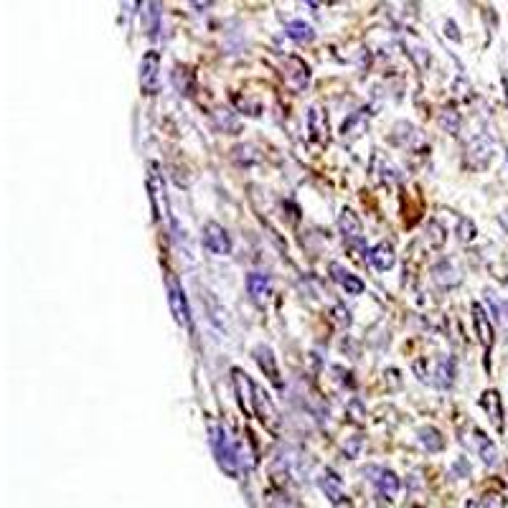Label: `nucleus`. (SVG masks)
Here are the masks:
<instances>
[{"mask_svg":"<svg viewBox=\"0 0 508 508\" xmlns=\"http://www.w3.org/2000/svg\"><path fill=\"white\" fill-rule=\"evenodd\" d=\"M211 447H214V453H216V460H219L221 470L229 473L232 478L239 476V470H242V465H244L242 445L229 435L227 427L211 424Z\"/></svg>","mask_w":508,"mask_h":508,"instance_id":"1","label":"nucleus"},{"mask_svg":"<svg viewBox=\"0 0 508 508\" xmlns=\"http://www.w3.org/2000/svg\"><path fill=\"white\" fill-rule=\"evenodd\" d=\"M168 303H171V310L180 328H191V310H188L186 295L176 274H168Z\"/></svg>","mask_w":508,"mask_h":508,"instance_id":"2","label":"nucleus"},{"mask_svg":"<svg viewBox=\"0 0 508 508\" xmlns=\"http://www.w3.org/2000/svg\"><path fill=\"white\" fill-rule=\"evenodd\" d=\"M465 160H468L470 168H485V165L493 160V140L491 135H476L473 140L468 142V148H465Z\"/></svg>","mask_w":508,"mask_h":508,"instance_id":"3","label":"nucleus"},{"mask_svg":"<svg viewBox=\"0 0 508 508\" xmlns=\"http://www.w3.org/2000/svg\"><path fill=\"white\" fill-rule=\"evenodd\" d=\"M203 247L216 254V257H227L229 252H232V239H229L227 229L216 224V221H209L206 227H203Z\"/></svg>","mask_w":508,"mask_h":508,"instance_id":"4","label":"nucleus"},{"mask_svg":"<svg viewBox=\"0 0 508 508\" xmlns=\"http://www.w3.org/2000/svg\"><path fill=\"white\" fill-rule=\"evenodd\" d=\"M140 86L145 94H156L160 89V54L148 51L140 62Z\"/></svg>","mask_w":508,"mask_h":508,"instance_id":"5","label":"nucleus"},{"mask_svg":"<svg viewBox=\"0 0 508 508\" xmlns=\"http://www.w3.org/2000/svg\"><path fill=\"white\" fill-rule=\"evenodd\" d=\"M368 473L376 478H371L376 485V491H379V496L386 500H394L397 498V493H399V478L391 473V470L386 468H368Z\"/></svg>","mask_w":508,"mask_h":508,"instance_id":"6","label":"nucleus"},{"mask_svg":"<svg viewBox=\"0 0 508 508\" xmlns=\"http://www.w3.org/2000/svg\"><path fill=\"white\" fill-rule=\"evenodd\" d=\"M470 313H473V326H476L478 341L483 344L485 351H491V346H493V323L488 321L483 305L473 303V305H470Z\"/></svg>","mask_w":508,"mask_h":508,"instance_id":"7","label":"nucleus"},{"mask_svg":"<svg viewBox=\"0 0 508 508\" xmlns=\"http://www.w3.org/2000/svg\"><path fill=\"white\" fill-rule=\"evenodd\" d=\"M254 415L262 420V422L270 427V430H277V424H280V417H277V409H274V404L270 402V397L267 394H262V391H254Z\"/></svg>","mask_w":508,"mask_h":508,"instance_id":"8","label":"nucleus"},{"mask_svg":"<svg viewBox=\"0 0 508 508\" xmlns=\"http://www.w3.org/2000/svg\"><path fill=\"white\" fill-rule=\"evenodd\" d=\"M318 483H321V491L330 498V503H336V506H338V503H341V500L346 498L344 480H341V478H338L330 468L323 470L321 478H318Z\"/></svg>","mask_w":508,"mask_h":508,"instance_id":"9","label":"nucleus"},{"mask_svg":"<svg viewBox=\"0 0 508 508\" xmlns=\"http://www.w3.org/2000/svg\"><path fill=\"white\" fill-rule=\"evenodd\" d=\"M232 374H234V386H236V394H239V402H242V406H247L250 412H254V391H257L254 382H252L250 376L244 374L242 368H234Z\"/></svg>","mask_w":508,"mask_h":508,"instance_id":"10","label":"nucleus"},{"mask_svg":"<svg viewBox=\"0 0 508 508\" xmlns=\"http://www.w3.org/2000/svg\"><path fill=\"white\" fill-rule=\"evenodd\" d=\"M330 272H333V280H336L348 295H361V292H364V282H361L356 274L348 272V270H344L341 265L333 262V265H330Z\"/></svg>","mask_w":508,"mask_h":508,"instance_id":"11","label":"nucleus"},{"mask_svg":"<svg viewBox=\"0 0 508 508\" xmlns=\"http://www.w3.org/2000/svg\"><path fill=\"white\" fill-rule=\"evenodd\" d=\"M394 247H391L389 242H382V244H376L374 250H368V262L379 270V272H386L391 265H394Z\"/></svg>","mask_w":508,"mask_h":508,"instance_id":"12","label":"nucleus"},{"mask_svg":"<svg viewBox=\"0 0 508 508\" xmlns=\"http://www.w3.org/2000/svg\"><path fill=\"white\" fill-rule=\"evenodd\" d=\"M247 290H250V295L257 300V303H265L267 297L272 295V282H270V277L262 272H252L250 277H247Z\"/></svg>","mask_w":508,"mask_h":508,"instance_id":"13","label":"nucleus"},{"mask_svg":"<svg viewBox=\"0 0 508 508\" xmlns=\"http://www.w3.org/2000/svg\"><path fill=\"white\" fill-rule=\"evenodd\" d=\"M480 404H483V409L491 415L493 424L496 427H503V406H500V397H498V391L491 389V391H485L483 397H480Z\"/></svg>","mask_w":508,"mask_h":508,"instance_id":"14","label":"nucleus"},{"mask_svg":"<svg viewBox=\"0 0 508 508\" xmlns=\"http://www.w3.org/2000/svg\"><path fill=\"white\" fill-rule=\"evenodd\" d=\"M254 359H257V364L262 366V371H267L270 382H272V384H280V371H277L274 356H272V351H270L267 346H257V348H254Z\"/></svg>","mask_w":508,"mask_h":508,"instance_id":"15","label":"nucleus"},{"mask_svg":"<svg viewBox=\"0 0 508 508\" xmlns=\"http://www.w3.org/2000/svg\"><path fill=\"white\" fill-rule=\"evenodd\" d=\"M285 33H288L290 39L297 41V44H305V41H313V28L305 23V21H292V23H288V28H285Z\"/></svg>","mask_w":508,"mask_h":508,"instance_id":"16","label":"nucleus"},{"mask_svg":"<svg viewBox=\"0 0 508 508\" xmlns=\"http://www.w3.org/2000/svg\"><path fill=\"white\" fill-rule=\"evenodd\" d=\"M435 376H440L438 379V386L440 389H447V386H453V382H455V361L453 359H442L438 364V374Z\"/></svg>","mask_w":508,"mask_h":508,"instance_id":"17","label":"nucleus"},{"mask_svg":"<svg viewBox=\"0 0 508 508\" xmlns=\"http://www.w3.org/2000/svg\"><path fill=\"white\" fill-rule=\"evenodd\" d=\"M338 227H341V232H344L346 236H359L361 234V221H359V216H356L353 211H348V209L341 214V219H338Z\"/></svg>","mask_w":508,"mask_h":508,"instance_id":"18","label":"nucleus"},{"mask_svg":"<svg viewBox=\"0 0 508 508\" xmlns=\"http://www.w3.org/2000/svg\"><path fill=\"white\" fill-rule=\"evenodd\" d=\"M465 508H506V498L500 493H485L483 498L470 500Z\"/></svg>","mask_w":508,"mask_h":508,"instance_id":"19","label":"nucleus"},{"mask_svg":"<svg viewBox=\"0 0 508 508\" xmlns=\"http://www.w3.org/2000/svg\"><path fill=\"white\" fill-rule=\"evenodd\" d=\"M420 440H422V445L430 450V453H438V450H442V438H440L438 430H432V427H427V430H420Z\"/></svg>","mask_w":508,"mask_h":508,"instance_id":"20","label":"nucleus"},{"mask_svg":"<svg viewBox=\"0 0 508 508\" xmlns=\"http://www.w3.org/2000/svg\"><path fill=\"white\" fill-rule=\"evenodd\" d=\"M478 450H480V458H483V462H488V465H493V462H496V458H498V453H496L493 442L485 438V435H480V432H478Z\"/></svg>","mask_w":508,"mask_h":508,"instance_id":"21","label":"nucleus"},{"mask_svg":"<svg viewBox=\"0 0 508 508\" xmlns=\"http://www.w3.org/2000/svg\"><path fill=\"white\" fill-rule=\"evenodd\" d=\"M460 239L462 242H470V239H476V224L468 219H460Z\"/></svg>","mask_w":508,"mask_h":508,"instance_id":"22","label":"nucleus"},{"mask_svg":"<svg viewBox=\"0 0 508 508\" xmlns=\"http://www.w3.org/2000/svg\"><path fill=\"white\" fill-rule=\"evenodd\" d=\"M122 8H125V16H135L138 8H140V0H122Z\"/></svg>","mask_w":508,"mask_h":508,"instance_id":"23","label":"nucleus"},{"mask_svg":"<svg viewBox=\"0 0 508 508\" xmlns=\"http://www.w3.org/2000/svg\"><path fill=\"white\" fill-rule=\"evenodd\" d=\"M191 3H194L196 8H209V6H211L214 0H191Z\"/></svg>","mask_w":508,"mask_h":508,"instance_id":"24","label":"nucleus"},{"mask_svg":"<svg viewBox=\"0 0 508 508\" xmlns=\"http://www.w3.org/2000/svg\"><path fill=\"white\" fill-rule=\"evenodd\" d=\"M506 227H508V219H506Z\"/></svg>","mask_w":508,"mask_h":508,"instance_id":"25","label":"nucleus"}]
</instances>
